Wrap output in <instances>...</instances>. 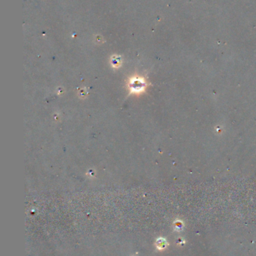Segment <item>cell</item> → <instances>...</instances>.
Wrapping results in <instances>:
<instances>
[{"label":"cell","instance_id":"obj_3","mask_svg":"<svg viewBox=\"0 0 256 256\" xmlns=\"http://www.w3.org/2000/svg\"><path fill=\"white\" fill-rule=\"evenodd\" d=\"M165 244H166V243L163 239H159L157 242V245L159 248H164L165 246Z\"/></svg>","mask_w":256,"mask_h":256},{"label":"cell","instance_id":"obj_1","mask_svg":"<svg viewBox=\"0 0 256 256\" xmlns=\"http://www.w3.org/2000/svg\"><path fill=\"white\" fill-rule=\"evenodd\" d=\"M143 87V84L141 83V82L140 80H137V81H135L133 83V89H136V90H139L140 88Z\"/></svg>","mask_w":256,"mask_h":256},{"label":"cell","instance_id":"obj_2","mask_svg":"<svg viewBox=\"0 0 256 256\" xmlns=\"http://www.w3.org/2000/svg\"><path fill=\"white\" fill-rule=\"evenodd\" d=\"M112 62H113V64H114L115 66L119 65H120V62H121V59L119 57L114 56L113 57V58H112Z\"/></svg>","mask_w":256,"mask_h":256}]
</instances>
